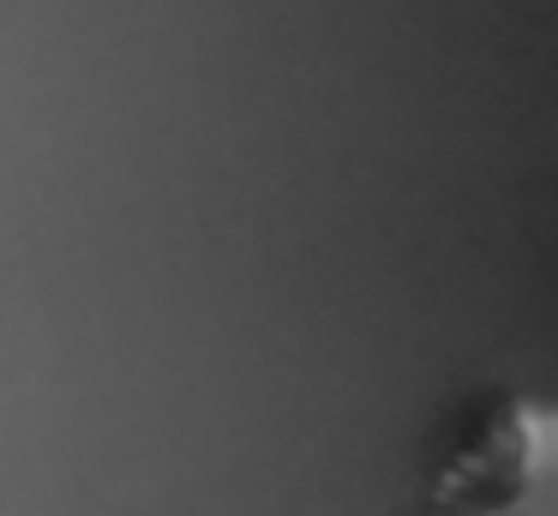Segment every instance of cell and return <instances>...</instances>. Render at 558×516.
Returning a JSON list of instances; mask_svg holds the SVG:
<instances>
[{"instance_id": "cell-1", "label": "cell", "mask_w": 558, "mask_h": 516, "mask_svg": "<svg viewBox=\"0 0 558 516\" xmlns=\"http://www.w3.org/2000/svg\"><path fill=\"white\" fill-rule=\"evenodd\" d=\"M553 408L534 384H469L426 420L402 516H553Z\"/></svg>"}]
</instances>
